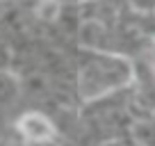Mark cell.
<instances>
[{
	"instance_id": "6da1fadb",
	"label": "cell",
	"mask_w": 155,
	"mask_h": 146,
	"mask_svg": "<svg viewBox=\"0 0 155 146\" xmlns=\"http://www.w3.org/2000/svg\"><path fill=\"white\" fill-rule=\"evenodd\" d=\"M21 130L28 139L32 141H41V139H48L53 135V128L50 123L46 121L44 117H39V114H28V117L21 121Z\"/></svg>"
}]
</instances>
